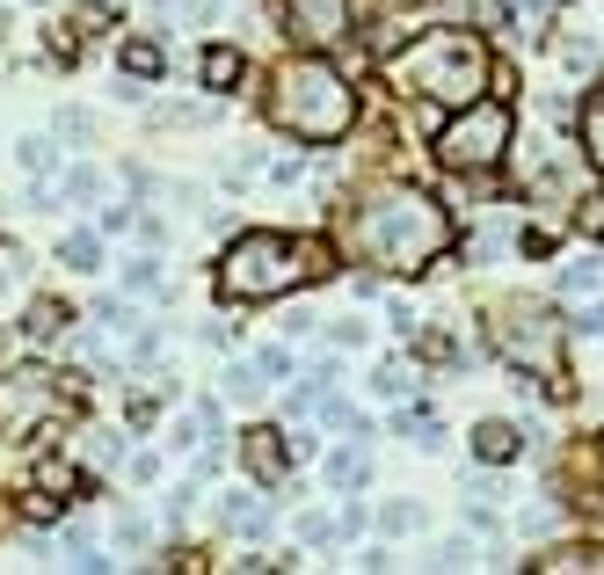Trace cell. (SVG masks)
Instances as JSON below:
<instances>
[{
    "label": "cell",
    "instance_id": "obj_1",
    "mask_svg": "<svg viewBox=\"0 0 604 575\" xmlns=\"http://www.w3.org/2000/svg\"><path fill=\"white\" fill-rule=\"evenodd\" d=\"M335 248L350 262H364V270H379V278H415L423 262H437L451 248V219L437 197L408 190V182H386L357 211L335 219Z\"/></svg>",
    "mask_w": 604,
    "mask_h": 575
},
{
    "label": "cell",
    "instance_id": "obj_2",
    "mask_svg": "<svg viewBox=\"0 0 604 575\" xmlns=\"http://www.w3.org/2000/svg\"><path fill=\"white\" fill-rule=\"evenodd\" d=\"M488 44L473 30H423L408 52L394 59V81L423 103H445V109H467L488 95Z\"/></svg>",
    "mask_w": 604,
    "mask_h": 575
},
{
    "label": "cell",
    "instance_id": "obj_3",
    "mask_svg": "<svg viewBox=\"0 0 604 575\" xmlns=\"http://www.w3.org/2000/svg\"><path fill=\"white\" fill-rule=\"evenodd\" d=\"M270 117L284 124L292 139L329 146L357 124V95H350V81L329 59H284V66L270 73Z\"/></svg>",
    "mask_w": 604,
    "mask_h": 575
},
{
    "label": "cell",
    "instance_id": "obj_4",
    "mask_svg": "<svg viewBox=\"0 0 604 575\" xmlns=\"http://www.w3.org/2000/svg\"><path fill=\"white\" fill-rule=\"evenodd\" d=\"M313 262L321 255L299 248V241H284V233H233V248L219 255V292L241 299V306H256V299L292 292L299 278H321Z\"/></svg>",
    "mask_w": 604,
    "mask_h": 575
},
{
    "label": "cell",
    "instance_id": "obj_5",
    "mask_svg": "<svg viewBox=\"0 0 604 575\" xmlns=\"http://www.w3.org/2000/svg\"><path fill=\"white\" fill-rule=\"evenodd\" d=\"M496 321H502V328H496V349H502V357H510L518 372H539V379H546V394H561V328H553L546 306L510 299Z\"/></svg>",
    "mask_w": 604,
    "mask_h": 575
},
{
    "label": "cell",
    "instance_id": "obj_6",
    "mask_svg": "<svg viewBox=\"0 0 604 575\" xmlns=\"http://www.w3.org/2000/svg\"><path fill=\"white\" fill-rule=\"evenodd\" d=\"M510 154V109L502 103H467V117L437 132V160L451 175H481Z\"/></svg>",
    "mask_w": 604,
    "mask_h": 575
},
{
    "label": "cell",
    "instance_id": "obj_7",
    "mask_svg": "<svg viewBox=\"0 0 604 575\" xmlns=\"http://www.w3.org/2000/svg\"><path fill=\"white\" fill-rule=\"evenodd\" d=\"M44 416H59V379L52 372H15V379H0V437H30Z\"/></svg>",
    "mask_w": 604,
    "mask_h": 575
},
{
    "label": "cell",
    "instance_id": "obj_8",
    "mask_svg": "<svg viewBox=\"0 0 604 575\" xmlns=\"http://www.w3.org/2000/svg\"><path fill=\"white\" fill-rule=\"evenodd\" d=\"M284 22H292L299 44H343L350 36V0H284Z\"/></svg>",
    "mask_w": 604,
    "mask_h": 575
},
{
    "label": "cell",
    "instance_id": "obj_9",
    "mask_svg": "<svg viewBox=\"0 0 604 575\" xmlns=\"http://www.w3.org/2000/svg\"><path fill=\"white\" fill-rule=\"evenodd\" d=\"M241 459H248V473H256V481H284V467H292L277 430H248L241 437Z\"/></svg>",
    "mask_w": 604,
    "mask_h": 575
},
{
    "label": "cell",
    "instance_id": "obj_10",
    "mask_svg": "<svg viewBox=\"0 0 604 575\" xmlns=\"http://www.w3.org/2000/svg\"><path fill=\"white\" fill-rule=\"evenodd\" d=\"M219 518H226V532H241V540H262V532H270V503H262L256 489H233Z\"/></svg>",
    "mask_w": 604,
    "mask_h": 575
},
{
    "label": "cell",
    "instance_id": "obj_11",
    "mask_svg": "<svg viewBox=\"0 0 604 575\" xmlns=\"http://www.w3.org/2000/svg\"><path fill=\"white\" fill-rule=\"evenodd\" d=\"M473 459H481V467L518 459V430H510V422H473Z\"/></svg>",
    "mask_w": 604,
    "mask_h": 575
},
{
    "label": "cell",
    "instance_id": "obj_12",
    "mask_svg": "<svg viewBox=\"0 0 604 575\" xmlns=\"http://www.w3.org/2000/svg\"><path fill=\"white\" fill-rule=\"evenodd\" d=\"M329 481H335V489H364V481H372V452H357V445H343V452L329 459Z\"/></svg>",
    "mask_w": 604,
    "mask_h": 575
},
{
    "label": "cell",
    "instance_id": "obj_13",
    "mask_svg": "<svg viewBox=\"0 0 604 575\" xmlns=\"http://www.w3.org/2000/svg\"><path fill=\"white\" fill-rule=\"evenodd\" d=\"M539 568H546V575H575V568L604 575V546H561V554H546Z\"/></svg>",
    "mask_w": 604,
    "mask_h": 575
},
{
    "label": "cell",
    "instance_id": "obj_14",
    "mask_svg": "<svg viewBox=\"0 0 604 575\" xmlns=\"http://www.w3.org/2000/svg\"><path fill=\"white\" fill-rule=\"evenodd\" d=\"M233 81H241V52H226V44H211V52H205V87H211V95H226Z\"/></svg>",
    "mask_w": 604,
    "mask_h": 575
},
{
    "label": "cell",
    "instance_id": "obj_15",
    "mask_svg": "<svg viewBox=\"0 0 604 575\" xmlns=\"http://www.w3.org/2000/svg\"><path fill=\"white\" fill-rule=\"evenodd\" d=\"M124 292H132V299H154L160 292V262L154 255H132V262H124Z\"/></svg>",
    "mask_w": 604,
    "mask_h": 575
},
{
    "label": "cell",
    "instance_id": "obj_16",
    "mask_svg": "<svg viewBox=\"0 0 604 575\" xmlns=\"http://www.w3.org/2000/svg\"><path fill=\"white\" fill-rule=\"evenodd\" d=\"M226 394L241 408H256L262 401V365H226Z\"/></svg>",
    "mask_w": 604,
    "mask_h": 575
},
{
    "label": "cell",
    "instance_id": "obj_17",
    "mask_svg": "<svg viewBox=\"0 0 604 575\" xmlns=\"http://www.w3.org/2000/svg\"><path fill=\"white\" fill-rule=\"evenodd\" d=\"M597 284H604V270H597V262H590V255H575L569 270H561V292H569V299H590V292H597Z\"/></svg>",
    "mask_w": 604,
    "mask_h": 575
},
{
    "label": "cell",
    "instance_id": "obj_18",
    "mask_svg": "<svg viewBox=\"0 0 604 575\" xmlns=\"http://www.w3.org/2000/svg\"><path fill=\"white\" fill-rule=\"evenodd\" d=\"M124 73H132V81H154V73H160V44L132 36V44H124Z\"/></svg>",
    "mask_w": 604,
    "mask_h": 575
},
{
    "label": "cell",
    "instance_id": "obj_19",
    "mask_svg": "<svg viewBox=\"0 0 604 575\" xmlns=\"http://www.w3.org/2000/svg\"><path fill=\"white\" fill-rule=\"evenodd\" d=\"M59 255H66V270H95V255H103V233H66V241H59Z\"/></svg>",
    "mask_w": 604,
    "mask_h": 575
},
{
    "label": "cell",
    "instance_id": "obj_20",
    "mask_svg": "<svg viewBox=\"0 0 604 575\" xmlns=\"http://www.w3.org/2000/svg\"><path fill=\"white\" fill-rule=\"evenodd\" d=\"M583 154L604 168V95H590V103H583Z\"/></svg>",
    "mask_w": 604,
    "mask_h": 575
},
{
    "label": "cell",
    "instance_id": "obj_21",
    "mask_svg": "<svg viewBox=\"0 0 604 575\" xmlns=\"http://www.w3.org/2000/svg\"><path fill=\"white\" fill-rule=\"evenodd\" d=\"M379 532H386V540H400V532H423V510H415V503H386V510H379Z\"/></svg>",
    "mask_w": 604,
    "mask_h": 575
},
{
    "label": "cell",
    "instance_id": "obj_22",
    "mask_svg": "<svg viewBox=\"0 0 604 575\" xmlns=\"http://www.w3.org/2000/svg\"><path fill=\"white\" fill-rule=\"evenodd\" d=\"M15 160H22V168H37V175H44V168H52L59 154H52V139H44V132H30V139L15 146Z\"/></svg>",
    "mask_w": 604,
    "mask_h": 575
},
{
    "label": "cell",
    "instance_id": "obj_23",
    "mask_svg": "<svg viewBox=\"0 0 604 575\" xmlns=\"http://www.w3.org/2000/svg\"><path fill=\"white\" fill-rule=\"evenodd\" d=\"M59 328H66V306L37 299V306H30V335H59Z\"/></svg>",
    "mask_w": 604,
    "mask_h": 575
},
{
    "label": "cell",
    "instance_id": "obj_24",
    "mask_svg": "<svg viewBox=\"0 0 604 575\" xmlns=\"http://www.w3.org/2000/svg\"><path fill=\"white\" fill-rule=\"evenodd\" d=\"M299 540H306V546H329V540H343V532H335V524L313 510V518H299Z\"/></svg>",
    "mask_w": 604,
    "mask_h": 575
},
{
    "label": "cell",
    "instance_id": "obj_25",
    "mask_svg": "<svg viewBox=\"0 0 604 575\" xmlns=\"http://www.w3.org/2000/svg\"><path fill=\"white\" fill-rule=\"evenodd\" d=\"M256 365H262V379H284V372H292V349H284V343H277V349H262V357H256Z\"/></svg>",
    "mask_w": 604,
    "mask_h": 575
},
{
    "label": "cell",
    "instance_id": "obj_26",
    "mask_svg": "<svg viewBox=\"0 0 604 575\" xmlns=\"http://www.w3.org/2000/svg\"><path fill=\"white\" fill-rule=\"evenodd\" d=\"M335 349H364V321H357V314L335 321Z\"/></svg>",
    "mask_w": 604,
    "mask_h": 575
},
{
    "label": "cell",
    "instance_id": "obj_27",
    "mask_svg": "<svg viewBox=\"0 0 604 575\" xmlns=\"http://www.w3.org/2000/svg\"><path fill=\"white\" fill-rule=\"evenodd\" d=\"M95 190H103V175H95V168H73L66 175V197H95Z\"/></svg>",
    "mask_w": 604,
    "mask_h": 575
},
{
    "label": "cell",
    "instance_id": "obj_28",
    "mask_svg": "<svg viewBox=\"0 0 604 575\" xmlns=\"http://www.w3.org/2000/svg\"><path fill=\"white\" fill-rule=\"evenodd\" d=\"M372 386H379L386 401H394V394H408V372H400V365H379V379H372Z\"/></svg>",
    "mask_w": 604,
    "mask_h": 575
},
{
    "label": "cell",
    "instance_id": "obj_29",
    "mask_svg": "<svg viewBox=\"0 0 604 575\" xmlns=\"http://www.w3.org/2000/svg\"><path fill=\"white\" fill-rule=\"evenodd\" d=\"M277 328H284V335H292V343H299V335H313V314H306V306H292V314L277 321Z\"/></svg>",
    "mask_w": 604,
    "mask_h": 575
},
{
    "label": "cell",
    "instance_id": "obj_30",
    "mask_svg": "<svg viewBox=\"0 0 604 575\" xmlns=\"http://www.w3.org/2000/svg\"><path fill=\"white\" fill-rule=\"evenodd\" d=\"M117 546H146V518H117Z\"/></svg>",
    "mask_w": 604,
    "mask_h": 575
},
{
    "label": "cell",
    "instance_id": "obj_31",
    "mask_svg": "<svg viewBox=\"0 0 604 575\" xmlns=\"http://www.w3.org/2000/svg\"><path fill=\"white\" fill-rule=\"evenodd\" d=\"M59 139H87V109H66V117H59Z\"/></svg>",
    "mask_w": 604,
    "mask_h": 575
},
{
    "label": "cell",
    "instance_id": "obj_32",
    "mask_svg": "<svg viewBox=\"0 0 604 575\" xmlns=\"http://www.w3.org/2000/svg\"><path fill=\"white\" fill-rule=\"evenodd\" d=\"M437 561H445V568H467V561H473V546H459V540H445V546H437Z\"/></svg>",
    "mask_w": 604,
    "mask_h": 575
},
{
    "label": "cell",
    "instance_id": "obj_33",
    "mask_svg": "<svg viewBox=\"0 0 604 575\" xmlns=\"http://www.w3.org/2000/svg\"><path fill=\"white\" fill-rule=\"evenodd\" d=\"M473 15H481V22H496V30H502V22H510V8H502V0H473Z\"/></svg>",
    "mask_w": 604,
    "mask_h": 575
},
{
    "label": "cell",
    "instance_id": "obj_34",
    "mask_svg": "<svg viewBox=\"0 0 604 575\" xmlns=\"http://www.w3.org/2000/svg\"><path fill=\"white\" fill-rule=\"evenodd\" d=\"M583 227H590V233H604V197H590V205H583Z\"/></svg>",
    "mask_w": 604,
    "mask_h": 575
},
{
    "label": "cell",
    "instance_id": "obj_35",
    "mask_svg": "<svg viewBox=\"0 0 604 575\" xmlns=\"http://www.w3.org/2000/svg\"><path fill=\"white\" fill-rule=\"evenodd\" d=\"M583 335H604V299H597V306L583 314Z\"/></svg>",
    "mask_w": 604,
    "mask_h": 575
}]
</instances>
